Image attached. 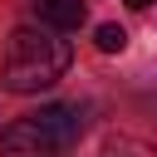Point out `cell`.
Returning a JSON list of instances; mask_svg holds the SVG:
<instances>
[{"label":"cell","instance_id":"obj_1","mask_svg":"<svg viewBox=\"0 0 157 157\" xmlns=\"http://www.w3.org/2000/svg\"><path fill=\"white\" fill-rule=\"evenodd\" d=\"M74 64V44L59 39V29H15L10 44H5V88L10 93H39V88H54Z\"/></svg>","mask_w":157,"mask_h":157},{"label":"cell","instance_id":"obj_2","mask_svg":"<svg viewBox=\"0 0 157 157\" xmlns=\"http://www.w3.org/2000/svg\"><path fill=\"white\" fill-rule=\"evenodd\" d=\"M0 157H59V142L34 118H20L0 132Z\"/></svg>","mask_w":157,"mask_h":157},{"label":"cell","instance_id":"obj_3","mask_svg":"<svg viewBox=\"0 0 157 157\" xmlns=\"http://www.w3.org/2000/svg\"><path fill=\"white\" fill-rule=\"evenodd\" d=\"M29 118H34V123L59 142V147H69V142L83 137V108H78V103H44V108L29 113Z\"/></svg>","mask_w":157,"mask_h":157},{"label":"cell","instance_id":"obj_4","mask_svg":"<svg viewBox=\"0 0 157 157\" xmlns=\"http://www.w3.org/2000/svg\"><path fill=\"white\" fill-rule=\"evenodd\" d=\"M34 20L44 25V29H78L83 20H88V5L83 0H34Z\"/></svg>","mask_w":157,"mask_h":157},{"label":"cell","instance_id":"obj_5","mask_svg":"<svg viewBox=\"0 0 157 157\" xmlns=\"http://www.w3.org/2000/svg\"><path fill=\"white\" fill-rule=\"evenodd\" d=\"M103 157H157V147L142 142V137H113L103 147Z\"/></svg>","mask_w":157,"mask_h":157},{"label":"cell","instance_id":"obj_6","mask_svg":"<svg viewBox=\"0 0 157 157\" xmlns=\"http://www.w3.org/2000/svg\"><path fill=\"white\" fill-rule=\"evenodd\" d=\"M93 44H98L103 54H123V49H128V29H123V25H98V29H93Z\"/></svg>","mask_w":157,"mask_h":157},{"label":"cell","instance_id":"obj_7","mask_svg":"<svg viewBox=\"0 0 157 157\" xmlns=\"http://www.w3.org/2000/svg\"><path fill=\"white\" fill-rule=\"evenodd\" d=\"M147 5H152V0H128V10H147Z\"/></svg>","mask_w":157,"mask_h":157}]
</instances>
